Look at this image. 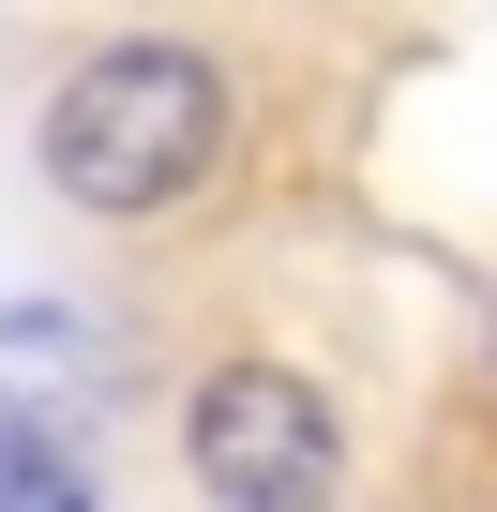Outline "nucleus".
Segmentation results:
<instances>
[{
	"instance_id": "nucleus-3",
	"label": "nucleus",
	"mask_w": 497,
	"mask_h": 512,
	"mask_svg": "<svg viewBox=\"0 0 497 512\" xmlns=\"http://www.w3.org/2000/svg\"><path fill=\"white\" fill-rule=\"evenodd\" d=\"M91 392V317L76 302H16V317H0V407H16V422H61Z\"/></svg>"
},
{
	"instance_id": "nucleus-2",
	"label": "nucleus",
	"mask_w": 497,
	"mask_h": 512,
	"mask_svg": "<svg viewBox=\"0 0 497 512\" xmlns=\"http://www.w3.org/2000/svg\"><path fill=\"white\" fill-rule=\"evenodd\" d=\"M181 467H196L211 512H332L347 497V422H332V392L302 362L241 347V362H211L181 392Z\"/></svg>"
},
{
	"instance_id": "nucleus-1",
	"label": "nucleus",
	"mask_w": 497,
	"mask_h": 512,
	"mask_svg": "<svg viewBox=\"0 0 497 512\" xmlns=\"http://www.w3.org/2000/svg\"><path fill=\"white\" fill-rule=\"evenodd\" d=\"M211 151H226V61H211V46L121 31V46H91V61L46 91V181H61V211H91V226L181 211V196L211 181Z\"/></svg>"
},
{
	"instance_id": "nucleus-4",
	"label": "nucleus",
	"mask_w": 497,
	"mask_h": 512,
	"mask_svg": "<svg viewBox=\"0 0 497 512\" xmlns=\"http://www.w3.org/2000/svg\"><path fill=\"white\" fill-rule=\"evenodd\" d=\"M0 512H106L91 497V452L61 422H16V407H0Z\"/></svg>"
},
{
	"instance_id": "nucleus-5",
	"label": "nucleus",
	"mask_w": 497,
	"mask_h": 512,
	"mask_svg": "<svg viewBox=\"0 0 497 512\" xmlns=\"http://www.w3.org/2000/svg\"><path fill=\"white\" fill-rule=\"evenodd\" d=\"M482 347H497V332H482Z\"/></svg>"
}]
</instances>
